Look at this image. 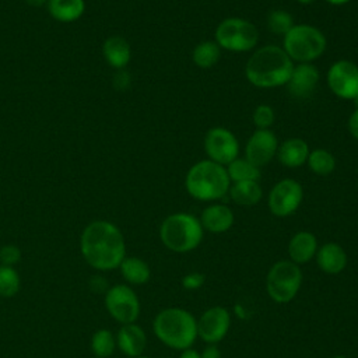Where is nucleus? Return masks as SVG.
<instances>
[{
  "instance_id": "4c0bfd02",
  "label": "nucleus",
  "mask_w": 358,
  "mask_h": 358,
  "mask_svg": "<svg viewBox=\"0 0 358 358\" xmlns=\"http://www.w3.org/2000/svg\"><path fill=\"white\" fill-rule=\"evenodd\" d=\"M24 1L32 7H41L43 4H48L49 0H24Z\"/></svg>"
},
{
  "instance_id": "c756f323",
  "label": "nucleus",
  "mask_w": 358,
  "mask_h": 358,
  "mask_svg": "<svg viewBox=\"0 0 358 358\" xmlns=\"http://www.w3.org/2000/svg\"><path fill=\"white\" fill-rule=\"evenodd\" d=\"M267 27L275 35H285L292 27V15L284 10H273L267 15Z\"/></svg>"
},
{
  "instance_id": "393cba45",
  "label": "nucleus",
  "mask_w": 358,
  "mask_h": 358,
  "mask_svg": "<svg viewBox=\"0 0 358 358\" xmlns=\"http://www.w3.org/2000/svg\"><path fill=\"white\" fill-rule=\"evenodd\" d=\"M227 173L229 180L235 182H246V180H259L260 171L257 166L250 164L246 158H235L232 162L227 165Z\"/></svg>"
},
{
  "instance_id": "bb28decb",
  "label": "nucleus",
  "mask_w": 358,
  "mask_h": 358,
  "mask_svg": "<svg viewBox=\"0 0 358 358\" xmlns=\"http://www.w3.org/2000/svg\"><path fill=\"white\" fill-rule=\"evenodd\" d=\"M192 59L196 66L201 69H208L214 66L220 59V46L213 41L200 42L192 53Z\"/></svg>"
},
{
  "instance_id": "a878e982",
  "label": "nucleus",
  "mask_w": 358,
  "mask_h": 358,
  "mask_svg": "<svg viewBox=\"0 0 358 358\" xmlns=\"http://www.w3.org/2000/svg\"><path fill=\"white\" fill-rule=\"evenodd\" d=\"M116 347V336L108 329H99L91 337V351L95 358L110 357Z\"/></svg>"
},
{
  "instance_id": "f03ea898",
  "label": "nucleus",
  "mask_w": 358,
  "mask_h": 358,
  "mask_svg": "<svg viewBox=\"0 0 358 358\" xmlns=\"http://www.w3.org/2000/svg\"><path fill=\"white\" fill-rule=\"evenodd\" d=\"M294 62L285 50L275 45H266L249 57L245 74L248 81L259 88H274L288 83Z\"/></svg>"
},
{
  "instance_id": "473e14b6",
  "label": "nucleus",
  "mask_w": 358,
  "mask_h": 358,
  "mask_svg": "<svg viewBox=\"0 0 358 358\" xmlns=\"http://www.w3.org/2000/svg\"><path fill=\"white\" fill-rule=\"evenodd\" d=\"M206 281V275L199 271L189 273L182 277V287L186 289H199Z\"/></svg>"
},
{
  "instance_id": "79ce46f5",
  "label": "nucleus",
  "mask_w": 358,
  "mask_h": 358,
  "mask_svg": "<svg viewBox=\"0 0 358 358\" xmlns=\"http://www.w3.org/2000/svg\"><path fill=\"white\" fill-rule=\"evenodd\" d=\"M354 102H355V105H357V109H358V96L354 99Z\"/></svg>"
},
{
  "instance_id": "0eeeda50",
  "label": "nucleus",
  "mask_w": 358,
  "mask_h": 358,
  "mask_svg": "<svg viewBox=\"0 0 358 358\" xmlns=\"http://www.w3.org/2000/svg\"><path fill=\"white\" fill-rule=\"evenodd\" d=\"M302 278L298 264L291 260H280L270 267L266 275L267 294L275 303H288L296 296Z\"/></svg>"
},
{
  "instance_id": "58836bf2",
  "label": "nucleus",
  "mask_w": 358,
  "mask_h": 358,
  "mask_svg": "<svg viewBox=\"0 0 358 358\" xmlns=\"http://www.w3.org/2000/svg\"><path fill=\"white\" fill-rule=\"evenodd\" d=\"M327 3H330V4H333V6H341V4H345V3H348L350 0H326Z\"/></svg>"
},
{
  "instance_id": "412c9836",
  "label": "nucleus",
  "mask_w": 358,
  "mask_h": 358,
  "mask_svg": "<svg viewBox=\"0 0 358 358\" xmlns=\"http://www.w3.org/2000/svg\"><path fill=\"white\" fill-rule=\"evenodd\" d=\"M102 53L109 66L123 69L130 62L131 50L129 42L122 36H109L102 45Z\"/></svg>"
},
{
  "instance_id": "c03bdc74",
  "label": "nucleus",
  "mask_w": 358,
  "mask_h": 358,
  "mask_svg": "<svg viewBox=\"0 0 358 358\" xmlns=\"http://www.w3.org/2000/svg\"><path fill=\"white\" fill-rule=\"evenodd\" d=\"M357 17H358V15H357Z\"/></svg>"
},
{
  "instance_id": "a19ab883",
  "label": "nucleus",
  "mask_w": 358,
  "mask_h": 358,
  "mask_svg": "<svg viewBox=\"0 0 358 358\" xmlns=\"http://www.w3.org/2000/svg\"><path fill=\"white\" fill-rule=\"evenodd\" d=\"M331 358H347V357H344V355H333Z\"/></svg>"
},
{
  "instance_id": "72a5a7b5",
  "label": "nucleus",
  "mask_w": 358,
  "mask_h": 358,
  "mask_svg": "<svg viewBox=\"0 0 358 358\" xmlns=\"http://www.w3.org/2000/svg\"><path fill=\"white\" fill-rule=\"evenodd\" d=\"M113 84L116 88L119 90H124L129 87L130 84V76L126 73V71H119L115 78H113Z\"/></svg>"
},
{
  "instance_id": "37998d69",
  "label": "nucleus",
  "mask_w": 358,
  "mask_h": 358,
  "mask_svg": "<svg viewBox=\"0 0 358 358\" xmlns=\"http://www.w3.org/2000/svg\"><path fill=\"white\" fill-rule=\"evenodd\" d=\"M137 358H150V357H144V355H141V357H137Z\"/></svg>"
},
{
  "instance_id": "c9c22d12",
  "label": "nucleus",
  "mask_w": 358,
  "mask_h": 358,
  "mask_svg": "<svg viewBox=\"0 0 358 358\" xmlns=\"http://www.w3.org/2000/svg\"><path fill=\"white\" fill-rule=\"evenodd\" d=\"M201 358H221V351L218 350L217 344H207V347L200 352Z\"/></svg>"
},
{
  "instance_id": "b1692460",
  "label": "nucleus",
  "mask_w": 358,
  "mask_h": 358,
  "mask_svg": "<svg viewBox=\"0 0 358 358\" xmlns=\"http://www.w3.org/2000/svg\"><path fill=\"white\" fill-rule=\"evenodd\" d=\"M229 196L234 203L239 206H255L262 199V187L259 185V180H246V182H235L229 187Z\"/></svg>"
},
{
  "instance_id": "e433bc0d",
  "label": "nucleus",
  "mask_w": 358,
  "mask_h": 358,
  "mask_svg": "<svg viewBox=\"0 0 358 358\" xmlns=\"http://www.w3.org/2000/svg\"><path fill=\"white\" fill-rule=\"evenodd\" d=\"M179 358H201V355H200L199 351H196V350H193V348H187V350H183V351H182V354H180Z\"/></svg>"
},
{
  "instance_id": "4be33fe9",
  "label": "nucleus",
  "mask_w": 358,
  "mask_h": 358,
  "mask_svg": "<svg viewBox=\"0 0 358 358\" xmlns=\"http://www.w3.org/2000/svg\"><path fill=\"white\" fill-rule=\"evenodd\" d=\"M122 277L131 285H143L151 278L150 266L140 257L126 256L119 266Z\"/></svg>"
},
{
  "instance_id": "4468645a",
  "label": "nucleus",
  "mask_w": 358,
  "mask_h": 358,
  "mask_svg": "<svg viewBox=\"0 0 358 358\" xmlns=\"http://www.w3.org/2000/svg\"><path fill=\"white\" fill-rule=\"evenodd\" d=\"M278 150V141L275 134L268 129H257L248 140L245 147V158L260 168L267 165Z\"/></svg>"
},
{
  "instance_id": "ea45409f",
  "label": "nucleus",
  "mask_w": 358,
  "mask_h": 358,
  "mask_svg": "<svg viewBox=\"0 0 358 358\" xmlns=\"http://www.w3.org/2000/svg\"><path fill=\"white\" fill-rule=\"evenodd\" d=\"M299 3H302V4H309V3H313L315 0H298Z\"/></svg>"
},
{
  "instance_id": "39448f33",
  "label": "nucleus",
  "mask_w": 358,
  "mask_h": 358,
  "mask_svg": "<svg viewBox=\"0 0 358 358\" xmlns=\"http://www.w3.org/2000/svg\"><path fill=\"white\" fill-rule=\"evenodd\" d=\"M203 232L199 218L187 213H175L162 221L159 239L166 249L176 253H187L200 245Z\"/></svg>"
},
{
  "instance_id": "5701e85b",
  "label": "nucleus",
  "mask_w": 358,
  "mask_h": 358,
  "mask_svg": "<svg viewBox=\"0 0 358 358\" xmlns=\"http://www.w3.org/2000/svg\"><path fill=\"white\" fill-rule=\"evenodd\" d=\"M49 14L60 22L77 21L85 11L84 0H49Z\"/></svg>"
},
{
  "instance_id": "cd10ccee",
  "label": "nucleus",
  "mask_w": 358,
  "mask_h": 358,
  "mask_svg": "<svg viewBox=\"0 0 358 358\" xmlns=\"http://www.w3.org/2000/svg\"><path fill=\"white\" fill-rule=\"evenodd\" d=\"M308 165L316 175L326 176L334 171L336 159L327 150L317 148L309 152Z\"/></svg>"
},
{
  "instance_id": "20e7f679",
  "label": "nucleus",
  "mask_w": 358,
  "mask_h": 358,
  "mask_svg": "<svg viewBox=\"0 0 358 358\" xmlns=\"http://www.w3.org/2000/svg\"><path fill=\"white\" fill-rule=\"evenodd\" d=\"M227 169L210 159L194 164L185 179L187 193L200 201H213L224 197L229 190Z\"/></svg>"
},
{
  "instance_id": "f257e3e1",
  "label": "nucleus",
  "mask_w": 358,
  "mask_h": 358,
  "mask_svg": "<svg viewBox=\"0 0 358 358\" xmlns=\"http://www.w3.org/2000/svg\"><path fill=\"white\" fill-rule=\"evenodd\" d=\"M84 260L95 270L117 268L126 257V243L120 229L105 220L90 222L80 238Z\"/></svg>"
},
{
  "instance_id": "dca6fc26",
  "label": "nucleus",
  "mask_w": 358,
  "mask_h": 358,
  "mask_svg": "<svg viewBox=\"0 0 358 358\" xmlns=\"http://www.w3.org/2000/svg\"><path fill=\"white\" fill-rule=\"evenodd\" d=\"M116 345L124 355L130 358L141 357L147 345L145 331L136 323L122 324L116 334Z\"/></svg>"
},
{
  "instance_id": "6ab92c4d",
  "label": "nucleus",
  "mask_w": 358,
  "mask_h": 358,
  "mask_svg": "<svg viewBox=\"0 0 358 358\" xmlns=\"http://www.w3.org/2000/svg\"><path fill=\"white\" fill-rule=\"evenodd\" d=\"M315 257L319 268L326 274H338L347 266V253L336 242L323 243Z\"/></svg>"
},
{
  "instance_id": "c85d7f7f",
  "label": "nucleus",
  "mask_w": 358,
  "mask_h": 358,
  "mask_svg": "<svg viewBox=\"0 0 358 358\" xmlns=\"http://www.w3.org/2000/svg\"><path fill=\"white\" fill-rule=\"evenodd\" d=\"M21 278L18 271L11 266L0 264V296L11 298L18 294Z\"/></svg>"
},
{
  "instance_id": "6e6552de",
  "label": "nucleus",
  "mask_w": 358,
  "mask_h": 358,
  "mask_svg": "<svg viewBox=\"0 0 358 358\" xmlns=\"http://www.w3.org/2000/svg\"><path fill=\"white\" fill-rule=\"evenodd\" d=\"M215 43L231 52H248L259 41L257 28L242 18H227L220 22L214 32Z\"/></svg>"
},
{
  "instance_id": "aec40b11",
  "label": "nucleus",
  "mask_w": 358,
  "mask_h": 358,
  "mask_svg": "<svg viewBox=\"0 0 358 358\" xmlns=\"http://www.w3.org/2000/svg\"><path fill=\"white\" fill-rule=\"evenodd\" d=\"M309 147L302 138H288L277 150L280 162L288 168H298L308 161Z\"/></svg>"
},
{
  "instance_id": "a211bd4d",
  "label": "nucleus",
  "mask_w": 358,
  "mask_h": 358,
  "mask_svg": "<svg viewBox=\"0 0 358 358\" xmlns=\"http://www.w3.org/2000/svg\"><path fill=\"white\" fill-rule=\"evenodd\" d=\"M317 249L316 236L312 232L299 231L289 239L288 256L291 262L299 266L310 262L316 256Z\"/></svg>"
},
{
  "instance_id": "f704fd0d",
  "label": "nucleus",
  "mask_w": 358,
  "mask_h": 358,
  "mask_svg": "<svg viewBox=\"0 0 358 358\" xmlns=\"http://www.w3.org/2000/svg\"><path fill=\"white\" fill-rule=\"evenodd\" d=\"M348 131L354 138L358 140V109H355L348 119Z\"/></svg>"
},
{
  "instance_id": "f3484780",
  "label": "nucleus",
  "mask_w": 358,
  "mask_h": 358,
  "mask_svg": "<svg viewBox=\"0 0 358 358\" xmlns=\"http://www.w3.org/2000/svg\"><path fill=\"white\" fill-rule=\"evenodd\" d=\"M200 224L211 234H222L234 225V213L225 204H211L201 211Z\"/></svg>"
},
{
  "instance_id": "2f4dec72",
  "label": "nucleus",
  "mask_w": 358,
  "mask_h": 358,
  "mask_svg": "<svg viewBox=\"0 0 358 358\" xmlns=\"http://www.w3.org/2000/svg\"><path fill=\"white\" fill-rule=\"evenodd\" d=\"M21 260V249L17 245H4L0 248V264L14 267Z\"/></svg>"
},
{
  "instance_id": "7c9ffc66",
  "label": "nucleus",
  "mask_w": 358,
  "mask_h": 358,
  "mask_svg": "<svg viewBox=\"0 0 358 358\" xmlns=\"http://www.w3.org/2000/svg\"><path fill=\"white\" fill-rule=\"evenodd\" d=\"M252 119L257 129H268L274 123V110L268 105H259L255 109Z\"/></svg>"
},
{
  "instance_id": "9b49d317",
  "label": "nucleus",
  "mask_w": 358,
  "mask_h": 358,
  "mask_svg": "<svg viewBox=\"0 0 358 358\" xmlns=\"http://www.w3.org/2000/svg\"><path fill=\"white\" fill-rule=\"evenodd\" d=\"M204 150L210 161L224 166L238 158L239 143L229 130L224 127H213L206 134Z\"/></svg>"
},
{
  "instance_id": "1a4fd4ad",
  "label": "nucleus",
  "mask_w": 358,
  "mask_h": 358,
  "mask_svg": "<svg viewBox=\"0 0 358 358\" xmlns=\"http://www.w3.org/2000/svg\"><path fill=\"white\" fill-rule=\"evenodd\" d=\"M105 308L120 324L136 323L140 316V299L126 284H116L105 292Z\"/></svg>"
},
{
  "instance_id": "2eb2a0df",
  "label": "nucleus",
  "mask_w": 358,
  "mask_h": 358,
  "mask_svg": "<svg viewBox=\"0 0 358 358\" xmlns=\"http://www.w3.org/2000/svg\"><path fill=\"white\" fill-rule=\"evenodd\" d=\"M319 81V70L310 63H299L294 66L288 80V90L295 98L309 96Z\"/></svg>"
},
{
  "instance_id": "ddd939ff",
  "label": "nucleus",
  "mask_w": 358,
  "mask_h": 358,
  "mask_svg": "<svg viewBox=\"0 0 358 358\" xmlns=\"http://www.w3.org/2000/svg\"><path fill=\"white\" fill-rule=\"evenodd\" d=\"M231 327V315L224 306H213L197 320V337L207 344H217L225 338Z\"/></svg>"
},
{
  "instance_id": "423d86ee",
  "label": "nucleus",
  "mask_w": 358,
  "mask_h": 358,
  "mask_svg": "<svg viewBox=\"0 0 358 358\" xmlns=\"http://www.w3.org/2000/svg\"><path fill=\"white\" fill-rule=\"evenodd\" d=\"M282 49L292 62L309 63L323 55L326 49V36L313 25H294L285 35Z\"/></svg>"
},
{
  "instance_id": "7ed1b4c3",
  "label": "nucleus",
  "mask_w": 358,
  "mask_h": 358,
  "mask_svg": "<svg viewBox=\"0 0 358 358\" xmlns=\"http://www.w3.org/2000/svg\"><path fill=\"white\" fill-rule=\"evenodd\" d=\"M152 330L162 344L183 351L190 348L197 338V320L186 309L166 308L157 313Z\"/></svg>"
},
{
  "instance_id": "f8f14e48",
  "label": "nucleus",
  "mask_w": 358,
  "mask_h": 358,
  "mask_svg": "<svg viewBox=\"0 0 358 358\" xmlns=\"http://www.w3.org/2000/svg\"><path fill=\"white\" fill-rule=\"evenodd\" d=\"M327 84L334 95L343 99L358 96V66L350 60H338L327 71Z\"/></svg>"
},
{
  "instance_id": "9d476101",
  "label": "nucleus",
  "mask_w": 358,
  "mask_h": 358,
  "mask_svg": "<svg viewBox=\"0 0 358 358\" xmlns=\"http://www.w3.org/2000/svg\"><path fill=\"white\" fill-rule=\"evenodd\" d=\"M303 197V190L295 179H282L274 185L268 193V210L275 217H288L294 214Z\"/></svg>"
}]
</instances>
